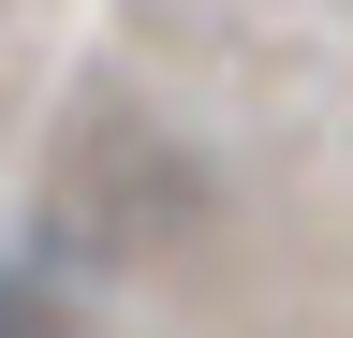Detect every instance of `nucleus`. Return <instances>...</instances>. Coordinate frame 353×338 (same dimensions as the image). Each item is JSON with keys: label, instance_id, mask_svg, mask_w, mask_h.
I'll list each match as a JSON object with an SVG mask.
<instances>
[{"label": "nucleus", "instance_id": "nucleus-1", "mask_svg": "<svg viewBox=\"0 0 353 338\" xmlns=\"http://www.w3.org/2000/svg\"><path fill=\"white\" fill-rule=\"evenodd\" d=\"M74 206H59V250L88 235V250H162V235H192V206H206V177L176 162V133H148L132 103H103L74 133V177H59Z\"/></svg>", "mask_w": 353, "mask_h": 338}, {"label": "nucleus", "instance_id": "nucleus-2", "mask_svg": "<svg viewBox=\"0 0 353 338\" xmlns=\"http://www.w3.org/2000/svg\"><path fill=\"white\" fill-rule=\"evenodd\" d=\"M0 338H88V294L59 250H0Z\"/></svg>", "mask_w": 353, "mask_h": 338}]
</instances>
